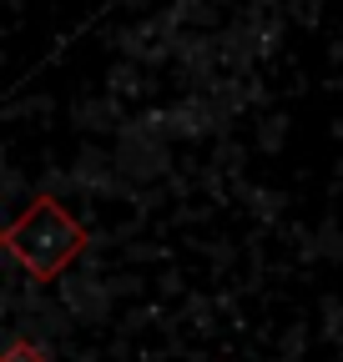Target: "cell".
Instances as JSON below:
<instances>
[{
    "label": "cell",
    "mask_w": 343,
    "mask_h": 362,
    "mask_svg": "<svg viewBox=\"0 0 343 362\" xmlns=\"http://www.w3.org/2000/svg\"><path fill=\"white\" fill-rule=\"evenodd\" d=\"M86 247H91V232H86L56 197H35L6 226V252L30 272L35 282H56Z\"/></svg>",
    "instance_id": "obj_1"
},
{
    "label": "cell",
    "mask_w": 343,
    "mask_h": 362,
    "mask_svg": "<svg viewBox=\"0 0 343 362\" xmlns=\"http://www.w3.org/2000/svg\"><path fill=\"white\" fill-rule=\"evenodd\" d=\"M0 362H51V357H46V347H35V342H26V337H11Z\"/></svg>",
    "instance_id": "obj_2"
}]
</instances>
